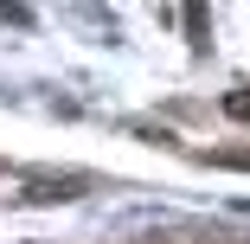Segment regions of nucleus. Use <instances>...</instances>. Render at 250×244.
I'll list each match as a JSON object with an SVG mask.
<instances>
[{"mask_svg":"<svg viewBox=\"0 0 250 244\" xmlns=\"http://www.w3.org/2000/svg\"><path fill=\"white\" fill-rule=\"evenodd\" d=\"M225 110H231V116H244V122H250V90H231V96H225Z\"/></svg>","mask_w":250,"mask_h":244,"instance_id":"nucleus-1","label":"nucleus"}]
</instances>
